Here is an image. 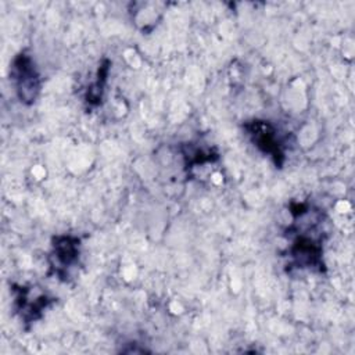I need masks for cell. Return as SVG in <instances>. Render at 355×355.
<instances>
[{
	"label": "cell",
	"mask_w": 355,
	"mask_h": 355,
	"mask_svg": "<svg viewBox=\"0 0 355 355\" xmlns=\"http://www.w3.org/2000/svg\"><path fill=\"white\" fill-rule=\"evenodd\" d=\"M80 257V239L72 234H57L51 239V250L49 254L50 275L67 282L69 270L75 268Z\"/></svg>",
	"instance_id": "5"
},
{
	"label": "cell",
	"mask_w": 355,
	"mask_h": 355,
	"mask_svg": "<svg viewBox=\"0 0 355 355\" xmlns=\"http://www.w3.org/2000/svg\"><path fill=\"white\" fill-rule=\"evenodd\" d=\"M10 80L21 104L32 105L37 100L42 90V76L28 50H21L14 55L10 64Z\"/></svg>",
	"instance_id": "2"
},
{
	"label": "cell",
	"mask_w": 355,
	"mask_h": 355,
	"mask_svg": "<svg viewBox=\"0 0 355 355\" xmlns=\"http://www.w3.org/2000/svg\"><path fill=\"white\" fill-rule=\"evenodd\" d=\"M110 69H111V61L108 58H104L96 71L94 79L89 83L85 93V103L89 108H96L101 105L107 82H108Z\"/></svg>",
	"instance_id": "6"
},
{
	"label": "cell",
	"mask_w": 355,
	"mask_h": 355,
	"mask_svg": "<svg viewBox=\"0 0 355 355\" xmlns=\"http://www.w3.org/2000/svg\"><path fill=\"white\" fill-rule=\"evenodd\" d=\"M243 129L254 144V147L268 155L276 168L282 169L286 162V150H284V140L279 135L277 128L266 119H248L243 123Z\"/></svg>",
	"instance_id": "4"
},
{
	"label": "cell",
	"mask_w": 355,
	"mask_h": 355,
	"mask_svg": "<svg viewBox=\"0 0 355 355\" xmlns=\"http://www.w3.org/2000/svg\"><path fill=\"white\" fill-rule=\"evenodd\" d=\"M10 291L12 294V309L26 327L42 319L44 311L57 301V298L32 284L12 283Z\"/></svg>",
	"instance_id": "3"
},
{
	"label": "cell",
	"mask_w": 355,
	"mask_h": 355,
	"mask_svg": "<svg viewBox=\"0 0 355 355\" xmlns=\"http://www.w3.org/2000/svg\"><path fill=\"white\" fill-rule=\"evenodd\" d=\"M306 209V202H290L293 223L287 227V234L291 237L287 247V265L297 269L323 273V240L316 226H311V222H305Z\"/></svg>",
	"instance_id": "1"
},
{
	"label": "cell",
	"mask_w": 355,
	"mask_h": 355,
	"mask_svg": "<svg viewBox=\"0 0 355 355\" xmlns=\"http://www.w3.org/2000/svg\"><path fill=\"white\" fill-rule=\"evenodd\" d=\"M182 151L184 157V165L189 169L194 168L196 165H202V164L214 162L219 159V154L215 150H204L200 146H196L193 143L183 144Z\"/></svg>",
	"instance_id": "7"
}]
</instances>
